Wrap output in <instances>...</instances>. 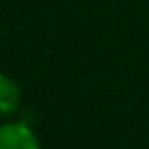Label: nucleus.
<instances>
[{
	"label": "nucleus",
	"mask_w": 149,
	"mask_h": 149,
	"mask_svg": "<svg viewBox=\"0 0 149 149\" xmlns=\"http://www.w3.org/2000/svg\"><path fill=\"white\" fill-rule=\"evenodd\" d=\"M0 149H40V140L26 123L9 121L0 125Z\"/></svg>",
	"instance_id": "f257e3e1"
},
{
	"label": "nucleus",
	"mask_w": 149,
	"mask_h": 149,
	"mask_svg": "<svg viewBox=\"0 0 149 149\" xmlns=\"http://www.w3.org/2000/svg\"><path fill=\"white\" fill-rule=\"evenodd\" d=\"M20 103H22V90L15 84L13 77L7 72H0V114L9 116L13 112H18Z\"/></svg>",
	"instance_id": "f03ea898"
}]
</instances>
